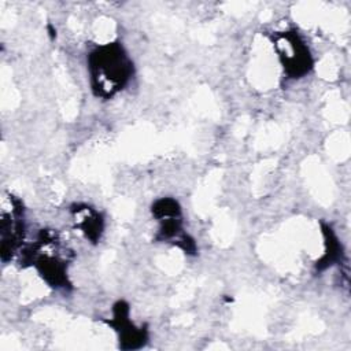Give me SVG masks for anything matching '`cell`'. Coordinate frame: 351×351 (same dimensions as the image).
Wrapping results in <instances>:
<instances>
[{
	"label": "cell",
	"instance_id": "cell-1",
	"mask_svg": "<svg viewBox=\"0 0 351 351\" xmlns=\"http://www.w3.org/2000/svg\"><path fill=\"white\" fill-rule=\"evenodd\" d=\"M89 71L95 95L107 99L128 84L133 64L119 44H106L90 52Z\"/></svg>",
	"mask_w": 351,
	"mask_h": 351
},
{
	"label": "cell",
	"instance_id": "cell-2",
	"mask_svg": "<svg viewBox=\"0 0 351 351\" xmlns=\"http://www.w3.org/2000/svg\"><path fill=\"white\" fill-rule=\"evenodd\" d=\"M58 241L53 233L43 230L37 250L33 251V256L36 258L33 265L51 287L62 288L67 285V259L59 252Z\"/></svg>",
	"mask_w": 351,
	"mask_h": 351
},
{
	"label": "cell",
	"instance_id": "cell-3",
	"mask_svg": "<svg viewBox=\"0 0 351 351\" xmlns=\"http://www.w3.org/2000/svg\"><path fill=\"white\" fill-rule=\"evenodd\" d=\"M274 47L277 49L280 62L292 78H299L311 69V55L308 48L293 32H284L276 36Z\"/></svg>",
	"mask_w": 351,
	"mask_h": 351
},
{
	"label": "cell",
	"instance_id": "cell-4",
	"mask_svg": "<svg viewBox=\"0 0 351 351\" xmlns=\"http://www.w3.org/2000/svg\"><path fill=\"white\" fill-rule=\"evenodd\" d=\"M23 208L18 199L10 196V210H1V258L5 261L23 240Z\"/></svg>",
	"mask_w": 351,
	"mask_h": 351
},
{
	"label": "cell",
	"instance_id": "cell-5",
	"mask_svg": "<svg viewBox=\"0 0 351 351\" xmlns=\"http://www.w3.org/2000/svg\"><path fill=\"white\" fill-rule=\"evenodd\" d=\"M73 217L75 226L85 234L86 239H89L90 241H97L100 239L103 221L97 211L88 206H84L75 208Z\"/></svg>",
	"mask_w": 351,
	"mask_h": 351
}]
</instances>
